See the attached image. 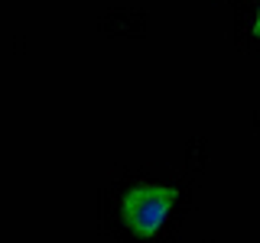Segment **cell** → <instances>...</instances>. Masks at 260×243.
I'll return each instance as SVG.
<instances>
[{"label":"cell","instance_id":"cell-1","mask_svg":"<svg viewBox=\"0 0 260 243\" xmlns=\"http://www.w3.org/2000/svg\"><path fill=\"white\" fill-rule=\"evenodd\" d=\"M176 198H179L176 188L143 182V185H137V188L124 198V217H127V224L134 227L137 233H143V237L159 233L162 227H166L169 214H173Z\"/></svg>","mask_w":260,"mask_h":243},{"label":"cell","instance_id":"cell-2","mask_svg":"<svg viewBox=\"0 0 260 243\" xmlns=\"http://www.w3.org/2000/svg\"><path fill=\"white\" fill-rule=\"evenodd\" d=\"M254 29L260 32V0H257V10H254Z\"/></svg>","mask_w":260,"mask_h":243}]
</instances>
